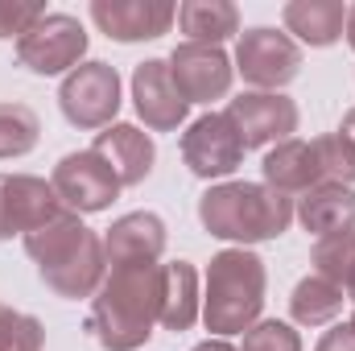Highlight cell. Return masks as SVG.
<instances>
[{
    "label": "cell",
    "mask_w": 355,
    "mask_h": 351,
    "mask_svg": "<svg viewBox=\"0 0 355 351\" xmlns=\"http://www.w3.org/2000/svg\"><path fill=\"white\" fill-rule=\"evenodd\" d=\"M162 318V264H112L91 298L87 331L103 351H141Z\"/></svg>",
    "instance_id": "cell-1"
},
{
    "label": "cell",
    "mask_w": 355,
    "mask_h": 351,
    "mask_svg": "<svg viewBox=\"0 0 355 351\" xmlns=\"http://www.w3.org/2000/svg\"><path fill=\"white\" fill-rule=\"evenodd\" d=\"M29 261L37 264V277L46 281V289H54L67 302L95 298V289L107 277L103 261V236L91 232L75 211H62L58 219L42 223L37 232L21 236Z\"/></svg>",
    "instance_id": "cell-2"
},
{
    "label": "cell",
    "mask_w": 355,
    "mask_h": 351,
    "mask_svg": "<svg viewBox=\"0 0 355 351\" xmlns=\"http://www.w3.org/2000/svg\"><path fill=\"white\" fill-rule=\"evenodd\" d=\"M198 223L215 240L261 244L277 240L293 223V198L265 182H219L198 198Z\"/></svg>",
    "instance_id": "cell-3"
},
{
    "label": "cell",
    "mask_w": 355,
    "mask_h": 351,
    "mask_svg": "<svg viewBox=\"0 0 355 351\" xmlns=\"http://www.w3.org/2000/svg\"><path fill=\"white\" fill-rule=\"evenodd\" d=\"M265 261L248 248H223L207 264V293H202V323L215 339L244 335L261 323L265 310Z\"/></svg>",
    "instance_id": "cell-4"
},
{
    "label": "cell",
    "mask_w": 355,
    "mask_h": 351,
    "mask_svg": "<svg viewBox=\"0 0 355 351\" xmlns=\"http://www.w3.org/2000/svg\"><path fill=\"white\" fill-rule=\"evenodd\" d=\"M58 108L67 116V124L83 128V132H103L116 124V112H120V75L112 62H79L62 87H58Z\"/></svg>",
    "instance_id": "cell-5"
},
{
    "label": "cell",
    "mask_w": 355,
    "mask_h": 351,
    "mask_svg": "<svg viewBox=\"0 0 355 351\" xmlns=\"http://www.w3.org/2000/svg\"><path fill=\"white\" fill-rule=\"evenodd\" d=\"M87 29L71 12H42V21L17 37V62L33 75H71L87 54Z\"/></svg>",
    "instance_id": "cell-6"
},
{
    "label": "cell",
    "mask_w": 355,
    "mask_h": 351,
    "mask_svg": "<svg viewBox=\"0 0 355 351\" xmlns=\"http://www.w3.org/2000/svg\"><path fill=\"white\" fill-rule=\"evenodd\" d=\"M236 71L248 87L281 91L302 75V46L272 25H252L236 42Z\"/></svg>",
    "instance_id": "cell-7"
},
{
    "label": "cell",
    "mask_w": 355,
    "mask_h": 351,
    "mask_svg": "<svg viewBox=\"0 0 355 351\" xmlns=\"http://www.w3.org/2000/svg\"><path fill=\"white\" fill-rule=\"evenodd\" d=\"M58 203L75 215H99L107 211L116 198H120V178L116 170L95 153V149H83V153H67L58 166H54V178H50Z\"/></svg>",
    "instance_id": "cell-8"
},
{
    "label": "cell",
    "mask_w": 355,
    "mask_h": 351,
    "mask_svg": "<svg viewBox=\"0 0 355 351\" xmlns=\"http://www.w3.org/2000/svg\"><path fill=\"white\" fill-rule=\"evenodd\" d=\"M244 141L227 112H207L182 132V162L194 178H227L244 162Z\"/></svg>",
    "instance_id": "cell-9"
},
{
    "label": "cell",
    "mask_w": 355,
    "mask_h": 351,
    "mask_svg": "<svg viewBox=\"0 0 355 351\" xmlns=\"http://www.w3.org/2000/svg\"><path fill=\"white\" fill-rule=\"evenodd\" d=\"M227 116L244 141V149H265V145H281L297 132V103L281 91H244L227 103Z\"/></svg>",
    "instance_id": "cell-10"
},
{
    "label": "cell",
    "mask_w": 355,
    "mask_h": 351,
    "mask_svg": "<svg viewBox=\"0 0 355 351\" xmlns=\"http://www.w3.org/2000/svg\"><path fill=\"white\" fill-rule=\"evenodd\" d=\"M67 207L58 203L54 186L33 174H0V240L29 236L42 223L58 219Z\"/></svg>",
    "instance_id": "cell-11"
},
{
    "label": "cell",
    "mask_w": 355,
    "mask_h": 351,
    "mask_svg": "<svg viewBox=\"0 0 355 351\" xmlns=\"http://www.w3.org/2000/svg\"><path fill=\"white\" fill-rule=\"evenodd\" d=\"M166 62H170V75H174L178 91L186 95V103L223 99V95L232 91V79H236V67H232V58L223 54V46H194V42H182V46H174V54H170Z\"/></svg>",
    "instance_id": "cell-12"
},
{
    "label": "cell",
    "mask_w": 355,
    "mask_h": 351,
    "mask_svg": "<svg viewBox=\"0 0 355 351\" xmlns=\"http://www.w3.org/2000/svg\"><path fill=\"white\" fill-rule=\"evenodd\" d=\"M132 108H137V116L145 120L149 132H178L186 124L190 103L178 91L166 58H145L132 71Z\"/></svg>",
    "instance_id": "cell-13"
},
{
    "label": "cell",
    "mask_w": 355,
    "mask_h": 351,
    "mask_svg": "<svg viewBox=\"0 0 355 351\" xmlns=\"http://www.w3.org/2000/svg\"><path fill=\"white\" fill-rule=\"evenodd\" d=\"M91 21L112 42H153L170 33L178 8L170 0H91Z\"/></svg>",
    "instance_id": "cell-14"
},
{
    "label": "cell",
    "mask_w": 355,
    "mask_h": 351,
    "mask_svg": "<svg viewBox=\"0 0 355 351\" xmlns=\"http://www.w3.org/2000/svg\"><path fill=\"white\" fill-rule=\"evenodd\" d=\"M166 252V219L153 211L120 215L103 232V261L112 264H157Z\"/></svg>",
    "instance_id": "cell-15"
},
{
    "label": "cell",
    "mask_w": 355,
    "mask_h": 351,
    "mask_svg": "<svg viewBox=\"0 0 355 351\" xmlns=\"http://www.w3.org/2000/svg\"><path fill=\"white\" fill-rule=\"evenodd\" d=\"M120 178V186H141L145 178L153 174V162H157V145L149 132H141L137 124H112L103 132H95V145H91Z\"/></svg>",
    "instance_id": "cell-16"
},
{
    "label": "cell",
    "mask_w": 355,
    "mask_h": 351,
    "mask_svg": "<svg viewBox=\"0 0 355 351\" xmlns=\"http://www.w3.org/2000/svg\"><path fill=\"white\" fill-rule=\"evenodd\" d=\"M293 215H297V223L314 240L335 236V232H352L355 228V190L352 186H339V182L310 186L306 194H297Z\"/></svg>",
    "instance_id": "cell-17"
},
{
    "label": "cell",
    "mask_w": 355,
    "mask_h": 351,
    "mask_svg": "<svg viewBox=\"0 0 355 351\" xmlns=\"http://www.w3.org/2000/svg\"><path fill=\"white\" fill-rule=\"evenodd\" d=\"M261 174H265V186L281 190V194H306L310 186H322V166H318V153H314V141H281L272 145L261 162Z\"/></svg>",
    "instance_id": "cell-18"
},
{
    "label": "cell",
    "mask_w": 355,
    "mask_h": 351,
    "mask_svg": "<svg viewBox=\"0 0 355 351\" xmlns=\"http://www.w3.org/2000/svg\"><path fill=\"white\" fill-rule=\"evenodd\" d=\"M281 21H285V33H293L297 42L322 50V46H335L347 29V4L343 0H289L281 8Z\"/></svg>",
    "instance_id": "cell-19"
},
{
    "label": "cell",
    "mask_w": 355,
    "mask_h": 351,
    "mask_svg": "<svg viewBox=\"0 0 355 351\" xmlns=\"http://www.w3.org/2000/svg\"><path fill=\"white\" fill-rule=\"evenodd\" d=\"M202 314V298H198V268L190 261H170L162 264V327L166 331H190L194 318Z\"/></svg>",
    "instance_id": "cell-20"
},
{
    "label": "cell",
    "mask_w": 355,
    "mask_h": 351,
    "mask_svg": "<svg viewBox=\"0 0 355 351\" xmlns=\"http://www.w3.org/2000/svg\"><path fill=\"white\" fill-rule=\"evenodd\" d=\"M178 29L194 46H219L240 33V8L232 0H186L178 4Z\"/></svg>",
    "instance_id": "cell-21"
},
{
    "label": "cell",
    "mask_w": 355,
    "mask_h": 351,
    "mask_svg": "<svg viewBox=\"0 0 355 351\" xmlns=\"http://www.w3.org/2000/svg\"><path fill=\"white\" fill-rule=\"evenodd\" d=\"M343 302H347V298H343L339 285H331L327 277L310 273V277H302V281L293 285L289 314H293L297 327H327V323H335V314L343 310Z\"/></svg>",
    "instance_id": "cell-22"
},
{
    "label": "cell",
    "mask_w": 355,
    "mask_h": 351,
    "mask_svg": "<svg viewBox=\"0 0 355 351\" xmlns=\"http://www.w3.org/2000/svg\"><path fill=\"white\" fill-rule=\"evenodd\" d=\"M37 137H42V120L29 103H17V99L0 103V162L25 157L37 145Z\"/></svg>",
    "instance_id": "cell-23"
},
{
    "label": "cell",
    "mask_w": 355,
    "mask_h": 351,
    "mask_svg": "<svg viewBox=\"0 0 355 351\" xmlns=\"http://www.w3.org/2000/svg\"><path fill=\"white\" fill-rule=\"evenodd\" d=\"M310 264L318 277H327L331 285H347V277L355 273V228L352 232H335V236H322L314 240V252H310Z\"/></svg>",
    "instance_id": "cell-24"
},
{
    "label": "cell",
    "mask_w": 355,
    "mask_h": 351,
    "mask_svg": "<svg viewBox=\"0 0 355 351\" xmlns=\"http://www.w3.org/2000/svg\"><path fill=\"white\" fill-rule=\"evenodd\" d=\"M46 348V327L33 314H21L0 302V351H42Z\"/></svg>",
    "instance_id": "cell-25"
},
{
    "label": "cell",
    "mask_w": 355,
    "mask_h": 351,
    "mask_svg": "<svg viewBox=\"0 0 355 351\" xmlns=\"http://www.w3.org/2000/svg\"><path fill=\"white\" fill-rule=\"evenodd\" d=\"M314 153H318V166H322V182H339V186L355 182V153L339 132L314 137Z\"/></svg>",
    "instance_id": "cell-26"
},
{
    "label": "cell",
    "mask_w": 355,
    "mask_h": 351,
    "mask_svg": "<svg viewBox=\"0 0 355 351\" xmlns=\"http://www.w3.org/2000/svg\"><path fill=\"white\" fill-rule=\"evenodd\" d=\"M240 351H302V335L281 318H261L257 327L244 331V348Z\"/></svg>",
    "instance_id": "cell-27"
},
{
    "label": "cell",
    "mask_w": 355,
    "mask_h": 351,
    "mask_svg": "<svg viewBox=\"0 0 355 351\" xmlns=\"http://www.w3.org/2000/svg\"><path fill=\"white\" fill-rule=\"evenodd\" d=\"M42 4H0V37H25L42 21Z\"/></svg>",
    "instance_id": "cell-28"
},
{
    "label": "cell",
    "mask_w": 355,
    "mask_h": 351,
    "mask_svg": "<svg viewBox=\"0 0 355 351\" xmlns=\"http://www.w3.org/2000/svg\"><path fill=\"white\" fill-rule=\"evenodd\" d=\"M314 351H355V331L347 327V323H339V327H331V331L318 339Z\"/></svg>",
    "instance_id": "cell-29"
},
{
    "label": "cell",
    "mask_w": 355,
    "mask_h": 351,
    "mask_svg": "<svg viewBox=\"0 0 355 351\" xmlns=\"http://www.w3.org/2000/svg\"><path fill=\"white\" fill-rule=\"evenodd\" d=\"M339 137L352 145V153H355V108L347 112V116H343V124H339Z\"/></svg>",
    "instance_id": "cell-30"
},
{
    "label": "cell",
    "mask_w": 355,
    "mask_h": 351,
    "mask_svg": "<svg viewBox=\"0 0 355 351\" xmlns=\"http://www.w3.org/2000/svg\"><path fill=\"white\" fill-rule=\"evenodd\" d=\"M194 351H240V348H232L227 339H202V343H198Z\"/></svg>",
    "instance_id": "cell-31"
},
{
    "label": "cell",
    "mask_w": 355,
    "mask_h": 351,
    "mask_svg": "<svg viewBox=\"0 0 355 351\" xmlns=\"http://www.w3.org/2000/svg\"><path fill=\"white\" fill-rule=\"evenodd\" d=\"M343 33H347V46L355 50V4H347V29Z\"/></svg>",
    "instance_id": "cell-32"
},
{
    "label": "cell",
    "mask_w": 355,
    "mask_h": 351,
    "mask_svg": "<svg viewBox=\"0 0 355 351\" xmlns=\"http://www.w3.org/2000/svg\"><path fill=\"white\" fill-rule=\"evenodd\" d=\"M343 298H347V302H352V306H355V273H352V277H347V285H343Z\"/></svg>",
    "instance_id": "cell-33"
},
{
    "label": "cell",
    "mask_w": 355,
    "mask_h": 351,
    "mask_svg": "<svg viewBox=\"0 0 355 351\" xmlns=\"http://www.w3.org/2000/svg\"><path fill=\"white\" fill-rule=\"evenodd\" d=\"M347 327H352V331H355V314H352V323H347Z\"/></svg>",
    "instance_id": "cell-34"
}]
</instances>
